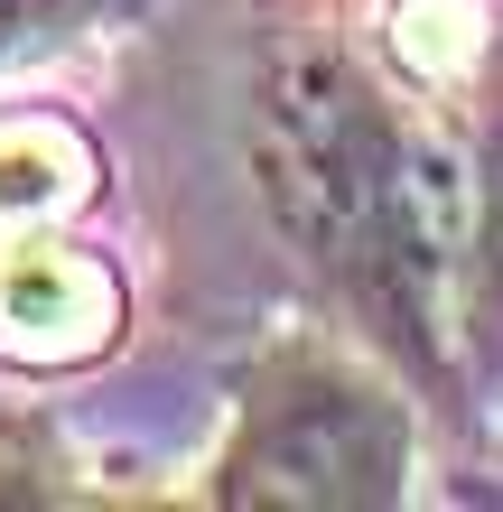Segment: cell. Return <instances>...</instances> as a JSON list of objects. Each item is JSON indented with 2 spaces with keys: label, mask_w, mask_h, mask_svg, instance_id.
<instances>
[{
  "label": "cell",
  "mask_w": 503,
  "mask_h": 512,
  "mask_svg": "<svg viewBox=\"0 0 503 512\" xmlns=\"http://www.w3.org/2000/svg\"><path fill=\"white\" fill-rule=\"evenodd\" d=\"M112 317V289L66 252H0V345L19 354H84Z\"/></svg>",
  "instance_id": "cell-3"
},
{
  "label": "cell",
  "mask_w": 503,
  "mask_h": 512,
  "mask_svg": "<svg viewBox=\"0 0 503 512\" xmlns=\"http://www.w3.org/2000/svg\"><path fill=\"white\" fill-rule=\"evenodd\" d=\"M103 0H0V66L28 47H47V38H66V28H84Z\"/></svg>",
  "instance_id": "cell-5"
},
{
  "label": "cell",
  "mask_w": 503,
  "mask_h": 512,
  "mask_svg": "<svg viewBox=\"0 0 503 512\" xmlns=\"http://www.w3.org/2000/svg\"><path fill=\"white\" fill-rule=\"evenodd\" d=\"M401 475L410 429L373 382L336 364H280L215 466V503H392Z\"/></svg>",
  "instance_id": "cell-2"
},
{
  "label": "cell",
  "mask_w": 503,
  "mask_h": 512,
  "mask_svg": "<svg viewBox=\"0 0 503 512\" xmlns=\"http://www.w3.org/2000/svg\"><path fill=\"white\" fill-rule=\"evenodd\" d=\"M261 196L336 280L373 308L392 345L448 364V280H457V187L410 149L345 66L308 56L261 103Z\"/></svg>",
  "instance_id": "cell-1"
},
{
  "label": "cell",
  "mask_w": 503,
  "mask_h": 512,
  "mask_svg": "<svg viewBox=\"0 0 503 512\" xmlns=\"http://www.w3.org/2000/svg\"><path fill=\"white\" fill-rule=\"evenodd\" d=\"M75 177V149L56 131H10L0 140V205H47Z\"/></svg>",
  "instance_id": "cell-4"
},
{
  "label": "cell",
  "mask_w": 503,
  "mask_h": 512,
  "mask_svg": "<svg viewBox=\"0 0 503 512\" xmlns=\"http://www.w3.org/2000/svg\"><path fill=\"white\" fill-rule=\"evenodd\" d=\"M494 261H503V159H494Z\"/></svg>",
  "instance_id": "cell-6"
}]
</instances>
